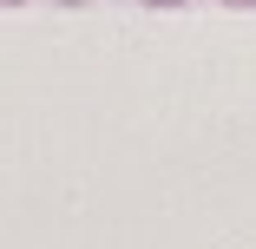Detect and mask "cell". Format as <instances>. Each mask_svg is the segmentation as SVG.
Instances as JSON below:
<instances>
[{
  "label": "cell",
  "instance_id": "obj_1",
  "mask_svg": "<svg viewBox=\"0 0 256 249\" xmlns=\"http://www.w3.org/2000/svg\"><path fill=\"white\" fill-rule=\"evenodd\" d=\"M224 7H243V13H256V0H224Z\"/></svg>",
  "mask_w": 256,
  "mask_h": 249
},
{
  "label": "cell",
  "instance_id": "obj_2",
  "mask_svg": "<svg viewBox=\"0 0 256 249\" xmlns=\"http://www.w3.org/2000/svg\"><path fill=\"white\" fill-rule=\"evenodd\" d=\"M144 7H184V0H144Z\"/></svg>",
  "mask_w": 256,
  "mask_h": 249
},
{
  "label": "cell",
  "instance_id": "obj_3",
  "mask_svg": "<svg viewBox=\"0 0 256 249\" xmlns=\"http://www.w3.org/2000/svg\"><path fill=\"white\" fill-rule=\"evenodd\" d=\"M0 7H20V0H0Z\"/></svg>",
  "mask_w": 256,
  "mask_h": 249
}]
</instances>
